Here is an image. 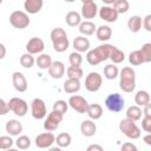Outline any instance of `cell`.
<instances>
[{
  "label": "cell",
  "instance_id": "8",
  "mask_svg": "<svg viewBox=\"0 0 151 151\" xmlns=\"http://www.w3.org/2000/svg\"><path fill=\"white\" fill-rule=\"evenodd\" d=\"M103 85V77L98 72H90L85 78V88L88 92H97Z\"/></svg>",
  "mask_w": 151,
  "mask_h": 151
},
{
  "label": "cell",
  "instance_id": "38",
  "mask_svg": "<svg viewBox=\"0 0 151 151\" xmlns=\"http://www.w3.org/2000/svg\"><path fill=\"white\" fill-rule=\"evenodd\" d=\"M67 110H68V104H67V101L61 100V99L54 101V104H53V110H52V111H54V112L60 113V114L64 116V114L67 112Z\"/></svg>",
  "mask_w": 151,
  "mask_h": 151
},
{
  "label": "cell",
  "instance_id": "17",
  "mask_svg": "<svg viewBox=\"0 0 151 151\" xmlns=\"http://www.w3.org/2000/svg\"><path fill=\"white\" fill-rule=\"evenodd\" d=\"M65 70L66 68H65L64 63L60 60H55V61H52V64L48 68V74L53 79H60L65 74Z\"/></svg>",
  "mask_w": 151,
  "mask_h": 151
},
{
  "label": "cell",
  "instance_id": "19",
  "mask_svg": "<svg viewBox=\"0 0 151 151\" xmlns=\"http://www.w3.org/2000/svg\"><path fill=\"white\" fill-rule=\"evenodd\" d=\"M80 132L85 137H92L97 132V125L91 119H85L80 124Z\"/></svg>",
  "mask_w": 151,
  "mask_h": 151
},
{
  "label": "cell",
  "instance_id": "48",
  "mask_svg": "<svg viewBox=\"0 0 151 151\" xmlns=\"http://www.w3.org/2000/svg\"><path fill=\"white\" fill-rule=\"evenodd\" d=\"M142 112H143L144 117H151V106H150V104L144 106V110H142Z\"/></svg>",
  "mask_w": 151,
  "mask_h": 151
},
{
  "label": "cell",
  "instance_id": "16",
  "mask_svg": "<svg viewBox=\"0 0 151 151\" xmlns=\"http://www.w3.org/2000/svg\"><path fill=\"white\" fill-rule=\"evenodd\" d=\"M12 83H13L14 88L18 92H26L27 91L28 85H27V79L24 76V73H21L19 71L13 72V74H12Z\"/></svg>",
  "mask_w": 151,
  "mask_h": 151
},
{
  "label": "cell",
  "instance_id": "27",
  "mask_svg": "<svg viewBox=\"0 0 151 151\" xmlns=\"http://www.w3.org/2000/svg\"><path fill=\"white\" fill-rule=\"evenodd\" d=\"M127 28L132 33H138L142 28V17L139 15H132L127 20Z\"/></svg>",
  "mask_w": 151,
  "mask_h": 151
},
{
  "label": "cell",
  "instance_id": "44",
  "mask_svg": "<svg viewBox=\"0 0 151 151\" xmlns=\"http://www.w3.org/2000/svg\"><path fill=\"white\" fill-rule=\"evenodd\" d=\"M142 26L145 28V31L151 32V14H147V15L142 20Z\"/></svg>",
  "mask_w": 151,
  "mask_h": 151
},
{
  "label": "cell",
  "instance_id": "53",
  "mask_svg": "<svg viewBox=\"0 0 151 151\" xmlns=\"http://www.w3.org/2000/svg\"><path fill=\"white\" fill-rule=\"evenodd\" d=\"M1 2H2V1H1V0H0V5H1Z\"/></svg>",
  "mask_w": 151,
  "mask_h": 151
},
{
  "label": "cell",
  "instance_id": "18",
  "mask_svg": "<svg viewBox=\"0 0 151 151\" xmlns=\"http://www.w3.org/2000/svg\"><path fill=\"white\" fill-rule=\"evenodd\" d=\"M73 48L76 52L78 53H83V52H87L90 50V40L83 35H78L74 38L73 42Z\"/></svg>",
  "mask_w": 151,
  "mask_h": 151
},
{
  "label": "cell",
  "instance_id": "28",
  "mask_svg": "<svg viewBox=\"0 0 151 151\" xmlns=\"http://www.w3.org/2000/svg\"><path fill=\"white\" fill-rule=\"evenodd\" d=\"M65 21L66 24L70 26V27H76V26H79L80 22H81V17H80V13L76 12V11H70L66 17H65Z\"/></svg>",
  "mask_w": 151,
  "mask_h": 151
},
{
  "label": "cell",
  "instance_id": "35",
  "mask_svg": "<svg viewBox=\"0 0 151 151\" xmlns=\"http://www.w3.org/2000/svg\"><path fill=\"white\" fill-rule=\"evenodd\" d=\"M66 74L68 77V79H77L80 80L84 76L83 68L81 67H74V66H68L66 70Z\"/></svg>",
  "mask_w": 151,
  "mask_h": 151
},
{
  "label": "cell",
  "instance_id": "50",
  "mask_svg": "<svg viewBox=\"0 0 151 151\" xmlns=\"http://www.w3.org/2000/svg\"><path fill=\"white\" fill-rule=\"evenodd\" d=\"M144 142L147 144V145H151V134L147 133L145 137H144Z\"/></svg>",
  "mask_w": 151,
  "mask_h": 151
},
{
  "label": "cell",
  "instance_id": "40",
  "mask_svg": "<svg viewBox=\"0 0 151 151\" xmlns=\"http://www.w3.org/2000/svg\"><path fill=\"white\" fill-rule=\"evenodd\" d=\"M140 50V53H142V57H143V60H144V64L146 63H150L151 61V44L150 42H146L142 46Z\"/></svg>",
  "mask_w": 151,
  "mask_h": 151
},
{
  "label": "cell",
  "instance_id": "37",
  "mask_svg": "<svg viewBox=\"0 0 151 151\" xmlns=\"http://www.w3.org/2000/svg\"><path fill=\"white\" fill-rule=\"evenodd\" d=\"M34 63H35L34 57H33L32 54L27 53V52L24 53V54L20 57V65H21L22 67H25V68H31V67H33Z\"/></svg>",
  "mask_w": 151,
  "mask_h": 151
},
{
  "label": "cell",
  "instance_id": "51",
  "mask_svg": "<svg viewBox=\"0 0 151 151\" xmlns=\"http://www.w3.org/2000/svg\"><path fill=\"white\" fill-rule=\"evenodd\" d=\"M48 151H61V149H60V147H58V146H51Z\"/></svg>",
  "mask_w": 151,
  "mask_h": 151
},
{
  "label": "cell",
  "instance_id": "5",
  "mask_svg": "<svg viewBox=\"0 0 151 151\" xmlns=\"http://www.w3.org/2000/svg\"><path fill=\"white\" fill-rule=\"evenodd\" d=\"M105 106L109 111L118 113L125 107V99L119 93H110L105 99Z\"/></svg>",
  "mask_w": 151,
  "mask_h": 151
},
{
  "label": "cell",
  "instance_id": "3",
  "mask_svg": "<svg viewBox=\"0 0 151 151\" xmlns=\"http://www.w3.org/2000/svg\"><path fill=\"white\" fill-rule=\"evenodd\" d=\"M50 37H51V40H52V44H53V48H54L55 52L63 53L68 48L70 41H68L67 34H66L64 28H61V27L53 28L51 31Z\"/></svg>",
  "mask_w": 151,
  "mask_h": 151
},
{
  "label": "cell",
  "instance_id": "1",
  "mask_svg": "<svg viewBox=\"0 0 151 151\" xmlns=\"http://www.w3.org/2000/svg\"><path fill=\"white\" fill-rule=\"evenodd\" d=\"M111 47H112L111 44H101V45L97 46L96 48L87 51V54H86L87 63L92 66H97L100 63L107 60L110 58Z\"/></svg>",
  "mask_w": 151,
  "mask_h": 151
},
{
  "label": "cell",
  "instance_id": "49",
  "mask_svg": "<svg viewBox=\"0 0 151 151\" xmlns=\"http://www.w3.org/2000/svg\"><path fill=\"white\" fill-rule=\"evenodd\" d=\"M6 57V47L2 42H0V60H2Z\"/></svg>",
  "mask_w": 151,
  "mask_h": 151
},
{
  "label": "cell",
  "instance_id": "2",
  "mask_svg": "<svg viewBox=\"0 0 151 151\" xmlns=\"http://www.w3.org/2000/svg\"><path fill=\"white\" fill-rule=\"evenodd\" d=\"M119 87L123 92L131 93L136 87V72L132 67L125 66L119 71Z\"/></svg>",
  "mask_w": 151,
  "mask_h": 151
},
{
  "label": "cell",
  "instance_id": "39",
  "mask_svg": "<svg viewBox=\"0 0 151 151\" xmlns=\"http://www.w3.org/2000/svg\"><path fill=\"white\" fill-rule=\"evenodd\" d=\"M15 145L20 150H26V149H28L31 146V139L25 134L18 136V138L15 140Z\"/></svg>",
  "mask_w": 151,
  "mask_h": 151
},
{
  "label": "cell",
  "instance_id": "32",
  "mask_svg": "<svg viewBox=\"0 0 151 151\" xmlns=\"http://www.w3.org/2000/svg\"><path fill=\"white\" fill-rule=\"evenodd\" d=\"M71 142H72L71 134L67 133V132H61V133H59V134L55 137V142H54V143H57L58 147L61 149V147H67V146H70V145H71Z\"/></svg>",
  "mask_w": 151,
  "mask_h": 151
},
{
  "label": "cell",
  "instance_id": "10",
  "mask_svg": "<svg viewBox=\"0 0 151 151\" xmlns=\"http://www.w3.org/2000/svg\"><path fill=\"white\" fill-rule=\"evenodd\" d=\"M64 116L60 114V113H57L54 111L50 112L46 117H45V120H44V129L47 131V132H52L54 130H57L63 120Z\"/></svg>",
  "mask_w": 151,
  "mask_h": 151
},
{
  "label": "cell",
  "instance_id": "30",
  "mask_svg": "<svg viewBox=\"0 0 151 151\" xmlns=\"http://www.w3.org/2000/svg\"><path fill=\"white\" fill-rule=\"evenodd\" d=\"M125 114H126V118H127V119H130V120H132V122H137V120H139V119L142 118L143 112H142V109H140L139 106L132 105V106L127 107Z\"/></svg>",
  "mask_w": 151,
  "mask_h": 151
},
{
  "label": "cell",
  "instance_id": "46",
  "mask_svg": "<svg viewBox=\"0 0 151 151\" xmlns=\"http://www.w3.org/2000/svg\"><path fill=\"white\" fill-rule=\"evenodd\" d=\"M122 151H139L137 149V146L133 144V143H130V142H126L122 145Z\"/></svg>",
  "mask_w": 151,
  "mask_h": 151
},
{
  "label": "cell",
  "instance_id": "24",
  "mask_svg": "<svg viewBox=\"0 0 151 151\" xmlns=\"http://www.w3.org/2000/svg\"><path fill=\"white\" fill-rule=\"evenodd\" d=\"M96 35H97L98 40L105 42V41H107L109 39H111V37H112V29H111L110 26L101 25V26L97 27V29H96Z\"/></svg>",
  "mask_w": 151,
  "mask_h": 151
},
{
  "label": "cell",
  "instance_id": "29",
  "mask_svg": "<svg viewBox=\"0 0 151 151\" xmlns=\"http://www.w3.org/2000/svg\"><path fill=\"white\" fill-rule=\"evenodd\" d=\"M35 64L38 65L39 68L41 70H48L51 64H52V58L50 54H46V53H41L35 59Z\"/></svg>",
  "mask_w": 151,
  "mask_h": 151
},
{
  "label": "cell",
  "instance_id": "43",
  "mask_svg": "<svg viewBox=\"0 0 151 151\" xmlns=\"http://www.w3.org/2000/svg\"><path fill=\"white\" fill-rule=\"evenodd\" d=\"M142 129L147 133L151 132V117H144L142 119Z\"/></svg>",
  "mask_w": 151,
  "mask_h": 151
},
{
  "label": "cell",
  "instance_id": "6",
  "mask_svg": "<svg viewBox=\"0 0 151 151\" xmlns=\"http://www.w3.org/2000/svg\"><path fill=\"white\" fill-rule=\"evenodd\" d=\"M9 24L18 29H24L29 26L31 20L26 12L24 11H14L9 15Z\"/></svg>",
  "mask_w": 151,
  "mask_h": 151
},
{
  "label": "cell",
  "instance_id": "13",
  "mask_svg": "<svg viewBox=\"0 0 151 151\" xmlns=\"http://www.w3.org/2000/svg\"><path fill=\"white\" fill-rule=\"evenodd\" d=\"M44 50H45V42L41 38L33 37L26 44V51H27V53H29L32 55L33 54H41Z\"/></svg>",
  "mask_w": 151,
  "mask_h": 151
},
{
  "label": "cell",
  "instance_id": "23",
  "mask_svg": "<svg viewBox=\"0 0 151 151\" xmlns=\"http://www.w3.org/2000/svg\"><path fill=\"white\" fill-rule=\"evenodd\" d=\"M79 33L83 35V37H86V35H92L96 33V29H97V26L94 22L90 21V20H85V21H81L80 25H79Z\"/></svg>",
  "mask_w": 151,
  "mask_h": 151
},
{
  "label": "cell",
  "instance_id": "47",
  "mask_svg": "<svg viewBox=\"0 0 151 151\" xmlns=\"http://www.w3.org/2000/svg\"><path fill=\"white\" fill-rule=\"evenodd\" d=\"M86 151H104V149H103V146L100 144H96L94 143V144H90L87 146Z\"/></svg>",
  "mask_w": 151,
  "mask_h": 151
},
{
  "label": "cell",
  "instance_id": "11",
  "mask_svg": "<svg viewBox=\"0 0 151 151\" xmlns=\"http://www.w3.org/2000/svg\"><path fill=\"white\" fill-rule=\"evenodd\" d=\"M68 106L71 109H73L76 112L78 113H86V110H87V106H88V103L87 100L81 97V96H78V94H73L68 98V101H67Z\"/></svg>",
  "mask_w": 151,
  "mask_h": 151
},
{
  "label": "cell",
  "instance_id": "41",
  "mask_svg": "<svg viewBox=\"0 0 151 151\" xmlns=\"http://www.w3.org/2000/svg\"><path fill=\"white\" fill-rule=\"evenodd\" d=\"M68 60H70V64L71 66H74V67H80L81 66V63H83V57L80 53L78 52H72L70 53L68 55Z\"/></svg>",
  "mask_w": 151,
  "mask_h": 151
},
{
  "label": "cell",
  "instance_id": "34",
  "mask_svg": "<svg viewBox=\"0 0 151 151\" xmlns=\"http://www.w3.org/2000/svg\"><path fill=\"white\" fill-rule=\"evenodd\" d=\"M111 6L114 8V11H116L118 14H124V13H126V12L129 11V8H130V2H129L127 0H116V1L112 2Z\"/></svg>",
  "mask_w": 151,
  "mask_h": 151
},
{
  "label": "cell",
  "instance_id": "31",
  "mask_svg": "<svg viewBox=\"0 0 151 151\" xmlns=\"http://www.w3.org/2000/svg\"><path fill=\"white\" fill-rule=\"evenodd\" d=\"M109 59H111L112 64H114V65H116V64H120V63L124 61L125 54H124V52H123L122 50H119V48H117L116 46L112 45L111 52H110V58H109Z\"/></svg>",
  "mask_w": 151,
  "mask_h": 151
},
{
  "label": "cell",
  "instance_id": "45",
  "mask_svg": "<svg viewBox=\"0 0 151 151\" xmlns=\"http://www.w3.org/2000/svg\"><path fill=\"white\" fill-rule=\"evenodd\" d=\"M9 112V109H8V104L2 99L0 98V116H5Z\"/></svg>",
  "mask_w": 151,
  "mask_h": 151
},
{
  "label": "cell",
  "instance_id": "25",
  "mask_svg": "<svg viewBox=\"0 0 151 151\" xmlns=\"http://www.w3.org/2000/svg\"><path fill=\"white\" fill-rule=\"evenodd\" d=\"M134 103L139 107L140 106L144 107V106L149 105L150 104V94H149V92L145 91V90L137 91V93L134 94Z\"/></svg>",
  "mask_w": 151,
  "mask_h": 151
},
{
  "label": "cell",
  "instance_id": "7",
  "mask_svg": "<svg viewBox=\"0 0 151 151\" xmlns=\"http://www.w3.org/2000/svg\"><path fill=\"white\" fill-rule=\"evenodd\" d=\"M7 104H8L9 111H12L15 116L25 117L26 113L28 112V104L26 103V100H24V99H21L19 97L11 98Z\"/></svg>",
  "mask_w": 151,
  "mask_h": 151
},
{
  "label": "cell",
  "instance_id": "9",
  "mask_svg": "<svg viewBox=\"0 0 151 151\" xmlns=\"http://www.w3.org/2000/svg\"><path fill=\"white\" fill-rule=\"evenodd\" d=\"M31 114L34 119H44L47 116L46 104L41 98H34L31 103Z\"/></svg>",
  "mask_w": 151,
  "mask_h": 151
},
{
  "label": "cell",
  "instance_id": "42",
  "mask_svg": "<svg viewBox=\"0 0 151 151\" xmlns=\"http://www.w3.org/2000/svg\"><path fill=\"white\" fill-rule=\"evenodd\" d=\"M14 140L11 138V136H0V150H8L13 146Z\"/></svg>",
  "mask_w": 151,
  "mask_h": 151
},
{
  "label": "cell",
  "instance_id": "4",
  "mask_svg": "<svg viewBox=\"0 0 151 151\" xmlns=\"http://www.w3.org/2000/svg\"><path fill=\"white\" fill-rule=\"evenodd\" d=\"M119 131L130 139H138L140 137V129L137 126L136 122H132L127 118L120 120Z\"/></svg>",
  "mask_w": 151,
  "mask_h": 151
},
{
  "label": "cell",
  "instance_id": "14",
  "mask_svg": "<svg viewBox=\"0 0 151 151\" xmlns=\"http://www.w3.org/2000/svg\"><path fill=\"white\" fill-rule=\"evenodd\" d=\"M55 142V136L52 132H44L35 137V145L39 149H50Z\"/></svg>",
  "mask_w": 151,
  "mask_h": 151
},
{
  "label": "cell",
  "instance_id": "52",
  "mask_svg": "<svg viewBox=\"0 0 151 151\" xmlns=\"http://www.w3.org/2000/svg\"><path fill=\"white\" fill-rule=\"evenodd\" d=\"M4 151H19V150H17V149H8V150H4Z\"/></svg>",
  "mask_w": 151,
  "mask_h": 151
},
{
  "label": "cell",
  "instance_id": "21",
  "mask_svg": "<svg viewBox=\"0 0 151 151\" xmlns=\"http://www.w3.org/2000/svg\"><path fill=\"white\" fill-rule=\"evenodd\" d=\"M44 1L42 0H25L24 8L28 14H37L42 8Z\"/></svg>",
  "mask_w": 151,
  "mask_h": 151
},
{
  "label": "cell",
  "instance_id": "20",
  "mask_svg": "<svg viewBox=\"0 0 151 151\" xmlns=\"http://www.w3.org/2000/svg\"><path fill=\"white\" fill-rule=\"evenodd\" d=\"M5 130L8 136H20L22 132V124L17 119H9L5 125Z\"/></svg>",
  "mask_w": 151,
  "mask_h": 151
},
{
  "label": "cell",
  "instance_id": "33",
  "mask_svg": "<svg viewBox=\"0 0 151 151\" xmlns=\"http://www.w3.org/2000/svg\"><path fill=\"white\" fill-rule=\"evenodd\" d=\"M119 76V70L118 66H116L114 64H109L104 67V77L109 80H113Z\"/></svg>",
  "mask_w": 151,
  "mask_h": 151
},
{
  "label": "cell",
  "instance_id": "15",
  "mask_svg": "<svg viewBox=\"0 0 151 151\" xmlns=\"http://www.w3.org/2000/svg\"><path fill=\"white\" fill-rule=\"evenodd\" d=\"M98 14H99V18L106 22H116L117 19H118V13L114 11V8L110 5H106V6H103L98 9Z\"/></svg>",
  "mask_w": 151,
  "mask_h": 151
},
{
  "label": "cell",
  "instance_id": "26",
  "mask_svg": "<svg viewBox=\"0 0 151 151\" xmlns=\"http://www.w3.org/2000/svg\"><path fill=\"white\" fill-rule=\"evenodd\" d=\"M81 87V84H80V80H77V79H67L65 83H64V91L66 93H77Z\"/></svg>",
  "mask_w": 151,
  "mask_h": 151
},
{
  "label": "cell",
  "instance_id": "22",
  "mask_svg": "<svg viewBox=\"0 0 151 151\" xmlns=\"http://www.w3.org/2000/svg\"><path fill=\"white\" fill-rule=\"evenodd\" d=\"M86 114L88 116V118L91 120H97V119H100L101 116H103V107L100 104H88L87 106V110H86Z\"/></svg>",
  "mask_w": 151,
  "mask_h": 151
},
{
  "label": "cell",
  "instance_id": "36",
  "mask_svg": "<svg viewBox=\"0 0 151 151\" xmlns=\"http://www.w3.org/2000/svg\"><path fill=\"white\" fill-rule=\"evenodd\" d=\"M129 63H130L132 66H139V65L144 64V60H143L140 50L132 51V52L129 54Z\"/></svg>",
  "mask_w": 151,
  "mask_h": 151
},
{
  "label": "cell",
  "instance_id": "12",
  "mask_svg": "<svg viewBox=\"0 0 151 151\" xmlns=\"http://www.w3.org/2000/svg\"><path fill=\"white\" fill-rule=\"evenodd\" d=\"M98 14V6L93 0H84L81 4L80 17L84 19H93Z\"/></svg>",
  "mask_w": 151,
  "mask_h": 151
}]
</instances>
